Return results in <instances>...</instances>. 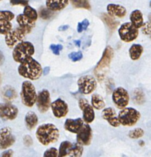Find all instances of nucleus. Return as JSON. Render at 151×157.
Returning a JSON list of instances; mask_svg holds the SVG:
<instances>
[{
  "mask_svg": "<svg viewBox=\"0 0 151 157\" xmlns=\"http://www.w3.org/2000/svg\"><path fill=\"white\" fill-rule=\"evenodd\" d=\"M12 25L9 21L0 20V35H6L12 30Z\"/></svg>",
  "mask_w": 151,
  "mask_h": 157,
  "instance_id": "nucleus-31",
  "label": "nucleus"
},
{
  "mask_svg": "<svg viewBox=\"0 0 151 157\" xmlns=\"http://www.w3.org/2000/svg\"><path fill=\"white\" fill-rule=\"evenodd\" d=\"M44 156H53V157H57L58 156V150L56 148H49L45 152Z\"/></svg>",
  "mask_w": 151,
  "mask_h": 157,
  "instance_id": "nucleus-38",
  "label": "nucleus"
},
{
  "mask_svg": "<svg viewBox=\"0 0 151 157\" xmlns=\"http://www.w3.org/2000/svg\"><path fill=\"white\" fill-rule=\"evenodd\" d=\"M114 57V49L110 46H107L104 49V53H103L102 58L100 60L99 62L97 64L96 70L101 71L106 68L110 65L112 59Z\"/></svg>",
  "mask_w": 151,
  "mask_h": 157,
  "instance_id": "nucleus-17",
  "label": "nucleus"
},
{
  "mask_svg": "<svg viewBox=\"0 0 151 157\" xmlns=\"http://www.w3.org/2000/svg\"><path fill=\"white\" fill-rule=\"evenodd\" d=\"M84 121L81 118L77 119H67L64 123V129L72 133H78L84 125Z\"/></svg>",
  "mask_w": 151,
  "mask_h": 157,
  "instance_id": "nucleus-19",
  "label": "nucleus"
},
{
  "mask_svg": "<svg viewBox=\"0 0 151 157\" xmlns=\"http://www.w3.org/2000/svg\"><path fill=\"white\" fill-rule=\"evenodd\" d=\"M107 14L111 17L124 18L127 14V10L124 6L117 4H109L107 6Z\"/></svg>",
  "mask_w": 151,
  "mask_h": 157,
  "instance_id": "nucleus-20",
  "label": "nucleus"
},
{
  "mask_svg": "<svg viewBox=\"0 0 151 157\" xmlns=\"http://www.w3.org/2000/svg\"><path fill=\"white\" fill-rule=\"evenodd\" d=\"M150 6L151 7V1H150Z\"/></svg>",
  "mask_w": 151,
  "mask_h": 157,
  "instance_id": "nucleus-48",
  "label": "nucleus"
},
{
  "mask_svg": "<svg viewBox=\"0 0 151 157\" xmlns=\"http://www.w3.org/2000/svg\"><path fill=\"white\" fill-rule=\"evenodd\" d=\"M92 140V130L88 124H84L77 133V143L81 146H89Z\"/></svg>",
  "mask_w": 151,
  "mask_h": 157,
  "instance_id": "nucleus-15",
  "label": "nucleus"
},
{
  "mask_svg": "<svg viewBox=\"0 0 151 157\" xmlns=\"http://www.w3.org/2000/svg\"><path fill=\"white\" fill-rule=\"evenodd\" d=\"M148 19H149V21L151 23V13H150L148 15Z\"/></svg>",
  "mask_w": 151,
  "mask_h": 157,
  "instance_id": "nucleus-46",
  "label": "nucleus"
},
{
  "mask_svg": "<svg viewBox=\"0 0 151 157\" xmlns=\"http://www.w3.org/2000/svg\"><path fill=\"white\" fill-rule=\"evenodd\" d=\"M134 101L137 104H143L145 102V95L141 89H135L134 91Z\"/></svg>",
  "mask_w": 151,
  "mask_h": 157,
  "instance_id": "nucleus-30",
  "label": "nucleus"
},
{
  "mask_svg": "<svg viewBox=\"0 0 151 157\" xmlns=\"http://www.w3.org/2000/svg\"><path fill=\"white\" fill-rule=\"evenodd\" d=\"M78 105L83 112V121L87 124H91L95 119L94 107L88 103L87 100L81 98L78 101Z\"/></svg>",
  "mask_w": 151,
  "mask_h": 157,
  "instance_id": "nucleus-11",
  "label": "nucleus"
},
{
  "mask_svg": "<svg viewBox=\"0 0 151 157\" xmlns=\"http://www.w3.org/2000/svg\"><path fill=\"white\" fill-rule=\"evenodd\" d=\"M144 135V131L143 129L141 128H136L134 130H130L128 133V136L130 139H139L141 138Z\"/></svg>",
  "mask_w": 151,
  "mask_h": 157,
  "instance_id": "nucleus-33",
  "label": "nucleus"
},
{
  "mask_svg": "<svg viewBox=\"0 0 151 157\" xmlns=\"http://www.w3.org/2000/svg\"><path fill=\"white\" fill-rule=\"evenodd\" d=\"M35 53V47L29 41H21L15 46L12 58L15 62L21 63L26 58L32 57Z\"/></svg>",
  "mask_w": 151,
  "mask_h": 157,
  "instance_id": "nucleus-3",
  "label": "nucleus"
},
{
  "mask_svg": "<svg viewBox=\"0 0 151 157\" xmlns=\"http://www.w3.org/2000/svg\"><path fill=\"white\" fill-rule=\"evenodd\" d=\"M50 49L53 52L54 55H58L60 54V52L63 49V47L61 44H51Z\"/></svg>",
  "mask_w": 151,
  "mask_h": 157,
  "instance_id": "nucleus-40",
  "label": "nucleus"
},
{
  "mask_svg": "<svg viewBox=\"0 0 151 157\" xmlns=\"http://www.w3.org/2000/svg\"><path fill=\"white\" fill-rule=\"evenodd\" d=\"M25 122L26 127H27L29 130H33V129L38 125V116H37L36 113H35V112H28L27 114L25 115Z\"/></svg>",
  "mask_w": 151,
  "mask_h": 157,
  "instance_id": "nucleus-24",
  "label": "nucleus"
},
{
  "mask_svg": "<svg viewBox=\"0 0 151 157\" xmlns=\"http://www.w3.org/2000/svg\"><path fill=\"white\" fill-rule=\"evenodd\" d=\"M140 144H141V146H144V142H143V141H141V142L139 143Z\"/></svg>",
  "mask_w": 151,
  "mask_h": 157,
  "instance_id": "nucleus-47",
  "label": "nucleus"
},
{
  "mask_svg": "<svg viewBox=\"0 0 151 157\" xmlns=\"http://www.w3.org/2000/svg\"><path fill=\"white\" fill-rule=\"evenodd\" d=\"M18 110L17 107L9 104H0V117L5 121H12L18 116Z\"/></svg>",
  "mask_w": 151,
  "mask_h": 157,
  "instance_id": "nucleus-14",
  "label": "nucleus"
},
{
  "mask_svg": "<svg viewBox=\"0 0 151 157\" xmlns=\"http://www.w3.org/2000/svg\"><path fill=\"white\" fill-rule=\"evenodd\" d=\"M118 121L124 127H133L141 119V113L133 107H124L118 113Z\"/></svg>",
  "mask_w": 151,
  "mask_h": 157,
  "instance_id": "nucleus-4",
  "label": "nucleus"
},
{
  "mask_svg": "<svg viewBox=\"0 0 151 157\" xmlns=\"http://www.w3.org/2000/svg\"><path fill=\"white\" fill-rule=\"evenodd\" d=\"M18 71L23 78L35 81L41 77L42 68L41 64L36 60L34 59L32 57H29L20 63V65L18 67Z\"/></svg>",
  "mask_w": 151,
  "mask_h": 157,
  "instance_id": "nucleus-1",
  "label": "nucleus"
},
{
  "mask_svg": "<svg viewBox=\"0 0 151 157\" xmlns=\"http://www.w3.org/2000/svg\"><path fill=\"white\" fill-rule=\"evenodd\" d=\"M10 3L12 6H27L29 1L28 0H10Z\"/></svg>",
  "mask_w": 151,
  "mask_h": 157,
  "instance_id": "nucleus-41",
  "label": "nucleus"
},
{
  "mask_svg": "<svg viewBox=\"0 0 151 157\" xmlns=\"http://www.w3.org/2000/svg\"><path fill=\"white\" fill-rule=\"evenodd\" d=\"M143 52H144V48L142 45L139 44H132L131 47L129 49V55H130V59L133 61L140 59Z\"/></svg>",
  "mask_w": 151,
  "mask_h": 157,
  "instance_id": "nucleus-25",
  "label": "nucleus"
},
{
  "mask_svg": "<svg viewBox=\"0 0 151 157\" xmlns=\"http://www.w3.org/2000/svg\"><path fill=\"white\" fill-rule=\"evenodd\" d=\"M38 15H39L40 18H41L42 19H48L53 15V11L50 10L48 8L41 7L38 12Z\"/></svg>",
  "mask_w": 151,
  "mask_h": 157,
  "instance_id": "nucleus-34",
  "label": "nucleus"
},
{
  "mask_svg": "<svg viewBox=\"0 0 151 157\" xmlns=\"http://www.w3.org/2000/svg\"><path fill=\"white\" fill-rule=\"evenodd\" d=\"M91 106L96 110H101L105 107V103L102 97L95 94L91 97Z\"/></svg>",
  "mask_w": 151,
  "mask_h": 157,
  "instance_id": "nucleus-27",
  "label": "nucleus"
},
{
  "mask_svg": "<svg viewBox=\"0 0 151 157\" xmlns=\"http://www.w3.org/2000/svg\"><path fill=\"white\" fill-rule=\"evenodd\" d=\"M83 146L79 144H73L69 141H64L61 144L58 150V156H72L78 157L81 156L83 154Z\"/></svg>",
  "mask_w": 151,
  "mask_h": 157,
  "instance_id": "nucleus-6",
  "label": "nucleus"
},
{
  "mask_svg": "<svg viewBox=\"0 0 151 157\" xmlns=\"http://www.w3.org/2000/svg\"><path fill=\"white\" fill-rule=\"evenodd\" d=\"M103 119L107 121L110 126L114 127H118L121 124L118 121V116H117L116 111L112 107H107L104 108L102 111Z\"/></svg>",
  "mask_w": 151,
  "mask_h": 157,
  "instance_id": "nucleus-18",
  "label": "nucleus"
},
{
  "mask_svg": "<svg viewBox=\"0 0 151 157\" xmlns=\"http://www.w3.org/2000/svg\"><path fill=\"white\" fill-rule=\"evenodd\" d=\"M12 155H13V152H12V150H7V151H5L4 153H2L1 156L10 157V156H12Z\"/></svg>",
  "mask_w": 151,
  "mask_h": 157,
  "instance_id": "nucleus-43",
  "label": "nucleus"
},
{
  "mask_svg": "<svg viewBox=\"0 0 151 157\" xmlns=\"http://www.w3.org/2000/svg\"><path fill=\"white\" fill-rule=\"evenodd\" d=\"M23 14L34 21H36V20L38 19V15L37 11L35 10V9H33L32 7H31V6H28V5L25 6Z\"/></svg>",
  "mask_w": 151,
  "mask_h": 157,
  "instance_id": "nucleus-29",
  "label": "nucleus"
},
{
  "mask_svg": "<svg viewBox=\"0 0 151 157\" xmlns=\"http://www.w3.org/2000/svg\"><path fill=\"white\" fill-rule=\"evenodd\" d=\"M101 18L102 19L104 20V22L108 25V27L110 28V29H113L114 30L115 29H117L119 25V22L117 21H115L113 18H112L110 15H109L108 14H106V13H103L101 15Z\"/></svg>",
  "mask_w": 151,
  "mask_h": 157,
  "instance_id": "nucleus-28",
  "label": "nucleus"
},
{
  "mask_svg": "<svg viewBox=\"0 0 151 157\" xmlns=\"http://www.w3.org/2000/svg\"><path fill=\"white\" fill-rule=\"evenodd\" d=\"M36 137L42 145L48 146L57 142L59 138V130L52 124H45L39 126L36 130Z\"/></svg>",
  "mask_w": 151,
  "mask_h": 157,
  "instance_id": "nucleus-2",
  "label": "nucleus"
},
{
  "mask_svg": "<svg viewBox=\"0 0 151 157\" xmlns=\"http://www.w3.org/2000/svg\"><path fill=\"white\" fill-rule=\"evenodd\" d=\"M37 93L35 86L29 81H25L22 83L21 90L20 93L21 102L26 107H32L36 102Z\"/></svg>",
  "mask_w": 151,
  "mask_h": 157,
  "instance_id": "nucleus-5",
  "label": "nucleus"
},
{
  "mask_svg": "<svg viewBox=\"0 0 151 157\" xmlns=\"http://www.w3.org/2000/svg\"><path fill=\"white\" fill-rule=\"evenodd\" d=\"M78 90L83 94H90L95 90L97 81L94 77L86 75L80 78L78 81Z\"/></svg>",
  "mask_w": 151,
  "mask_h": 157,
  "instance_id": "nucleus-9",
  "label": "nucleus"
},
{
  "mask_svg": "<svg viewBox=\"0 0 151 157\" xmlns=\"http://www.w3.org/2000/svg\"><path fill=\"white\" fill-rule=\"evenodd\" d=\"M15 142V137L9 127L0 130V150H6L12 147Z\"/></svg>",
  "mask_w": 151,
  "mask_h": 157,
  "instance_id": "nucleus-13",
  "label": "nucleus"
},
{
  "mask_svg": "<svg viewBox=\"0 0 151 157\" xmlns=\"http://www.w3.org/2000/svg\"><path fill=\"white\" fill-rule=\"evenodd\" d=\"M15 17V15L10 11H0V20L12 21Z\"/></svg>",
  "mask_w": 151,
  "mask_h": 157,
  "instance_id": "nucleus-35",
  "label": "nucleus"
},
{
  "mask_svg": "<svg viewBox=\"0 0 151 157\" xmlns=\"http://www.w3.org/2000/svg\"><path fill=\"white\" fill-rule=\"evenodd\" d=\"M0 81H1V75H0Z\"/></svg>",
  "mask_w": 151,
  "mask_h": 157,
  "instance_id": "nucleus-49",
  "label": "nucleus"
},
{
  "mask_svg": "<svg viewBox=\"0 0 151 157\" xmlns=\"http://www.w3.org/2000/svg\"><path fill=\"white\" fill-rule=\"evenodd\" d=\"M142 32L144 35H150L151 34V23L150 21L148 22H144L142 25Z\"/></svg>",
  "mask_w": 151,
  "mask_h": 157,
  "instance_id": "nucleus-39",
  "label": "nucleus"
},
{
  "mask_svg": "<svg viewBox=\"0 0 151 157\" xmlns=\"http://www.w3.org/2000/svg\"><path fill=\"white\" fill-rule=\"evenodd\" d=\"M68 58L72 60V61L75 62V61H78L82 59L83 54L81 52H72L68 55Z\"/></svg>",
  "mask_w": 151,
  "mask_h": 157,
  "instance_id": "nucleus-37",
  "label": "nucleus"
},
{
  "mask_svg": "<svg viewBox=\"0 0 151 157\" xmlns=\"http://www.w3.org/2000/svg\"><path fill=\"white\" fill-rule=\"evenodd\" d=\"M68 5V0H46V7L53 12L61 11Z\"/></svg>",
  "mask_w": 151,
  "mask_h": 157,
  "instance_id": "nucleus-22",
  "label": "nucleus"
},
{
  "mask_svg": "<svg viewBox=\"0 0 151 157\" xmlns=\"http://www.w3.org/2000/svg\"><path fill=\"white\" fill-rule=\"evenodd\" d=\"M51 108L54 116L57 118L64 117L68 113V104L61 99H57L54 102L51 103Z\"/></svg>",
  "mask_w": 151,
  "mask_h": 157,
  "instance_id": "nucleus-16",
  "label": "nucleus"
},
{
  "mask_svg": "<svg viewBox=\"0 0 151 157\" xmlns=\"http://www.w3.org/2000/svg\"><path fill=\"white\" fill-rule=\"evenodd\" d=\"M23 142H24V144L25 146H27V147H30L31 145H32V143H33V141H32V137H31L30 136H29V135H27V136H24Z\"/></svg>",
  "mask_w": 151,
  "mask_h": 157,
  "instance_id": "nucleus-42",
  "label": "nucleus"
},
{
  "mask_svg": "<svg viewBox=\"0 0 151 157\" xmlns=\"http://www.w3.org/2000/svg\"><path fill=\"white\" fill-rule=\"evenodd\" d=\"M36 105L41 113H45L51 107V96L48 90L44 89L37 95Z\"/></svg>",
  "mask_w": 151,
  "mask_h": 157,
  "instance_id": "nucleus-12",
  "label": "nucleus"
},
{
  "mask_svg": "<svg viewBox=\"0 0 151 157\" xmlns=\"http://www.w3.org/2000/svg\"><path fill=\"white\" fill-rule=\"evenodd\" d=\"M89 21L87 19H84L81 22H79L78 25V32L81 33L82 32H84V30L87 29V27L89 26Z\"/></svg>",
  "mask_w": 151,
  "mask_h": 157,
  "instance_id": "nucleus-36",
  "label": "nucleus"
},
{
  "mask_svg": "<svg viewBox=\"0 0 151 157\" xmlns=\"http://www.w3.org/2000/svg\"><path fill=\"white\" fill-rule=\"evenodd\" d=\"M72 5L76 8H81V9H90L91 6L88 0H70Z\"/></svg>",
  "mask_w": 151,
  "mask_h": 157,
  "instance_id": "nucleus-32",
  "label": "nucleus"
},
{
  "mask_svg": "<svg viewBox=\"0 0 151 157\" xmlns=\"http://www.w3.org/2000/svg\"><path fill=\"white\" fill-rule=\"evenodd\" d=\"M68 28V25H65V26H63V27H60L59 31H62V30H66V29Z\"/></svg>",
  "mask_w": 151,
  "mask_h": 157,
  "instance_id": "nucleus-45",
  "label": "nucleus"
},
{
  "mask_svg": "<svg viewBox=\"0 0 151 157\" xmlns=\"http://www.w3.org/2000/svg\"><path fill=\"white\" fill-rule=\"evenodd\" d=\"M2 96L6 101H12L17 98V92L14 87L6 86L2 89Z\"/></svg>",
  "mask_w": 151,
  "mask_h": 157,
  "instance_id": "nucleus-26",
  "label": "nucleus"
},
{
  "mask_svg": "<svg viewBox=\"0 0 151 157\" xmlns=\"http://www.w3.org/2000/svg\"><path fill=\"white\" fill-rule=\"evenodd\" d=\"M121 39L124 42H131L134 41L139 35L138 29L133 25L130 22H126L121 25L118 30Z\"/></svg>",
  "mask_w": 151,
  "mask_h": 157,
  "instance_id": "nucleus-7",
  "label": "nucleus"
},
{
  "mask_svg": "<svg viewBox=\"0 0 151 157\" xmlns=\"http://www.w3.org/2000/svg\"><path fill=\"white\" fill-rule=\"evenodd\" d=\"M5 61V56L4 55H3L2 52H1L0 51V66L2 65L3 63H4Z\"/></svg>",
  "mask_w": 151,
  "mask_h": 157,
  "instance_id": "nucleus-44",
  "label": "nucleus"
},
{
  "mask_svg": "<svg viewBox=\"0 0 151 157\" xmlns=\"http://www.w3.org/2000/svg\"><path fill=\"white\" fill-rule=\"evenodd\" d=\"M16 20L20 27L24 29L28 33H30L31 31L32 30V29H33L35 25V21L31 20L30 18L25 16L24 14H20V15H18L17 16Z\"/></svg>",
  "mask_w": 151,
  "mask_h": 157,
  "instance_id": "nucleus-21",
  "label": "nucleus"
},
{
  "mask_svg": "<svg viewBox=\"0 0 151 157\" xmlns=\"http://www.w3.org/2000/svg\"><path fill=\"white\" fill-rule=\"evenodd\" d=\"M130 23L134 27H136L137 29H141L144 24V17H143V13L141 12V11L138 10V9L134 10L130 13Z\"/></svg>",
  "mask_w": 151,
  "mask_h": 157,
  "instance_id": "nucleus-23",
  "label": "nucleus"
},
{
  "mask_svg": "<svg viewBox=\"0 0 151 157\" xmlns=\"http://www.w3.org/2000/svg\"><path fill=\"white\" fill-rule=\"evenodd\" d=\"M28 33L24 29L21 28L19 26L18 28H16L14 30H11L10 32H8L6 35V44H7L8 47L9 48H14L16 44L22 41L24 39L25 36Z\"/></svg>",
  "mask_w": 151,
  "mask_h": 157,
  "instance_id": "nucleus-8",
  "label": "nucleus"
},
{
  "mask_svg": "<svg viewBox=\"0 0 151 157\" xmlns=\"http://www.w3.org/2000/svg\"><path fill=\"white\" fill-rule=\"evenodd\" d=\"M112 99L118 108L123 109L128 105L130 96L126 89L119 87L114 90L112 94Z\"/></svg>",
  "mask_w": 151,
  "mask_h": 157,
  "instance_id": "nucleus-10",
  "label": "nucleus"
}]
</instances>
